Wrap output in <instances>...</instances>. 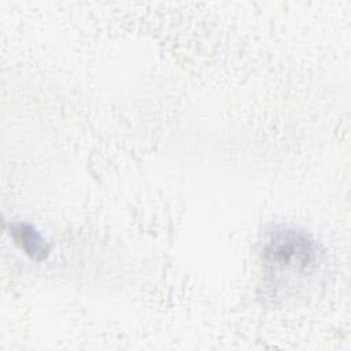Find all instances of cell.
I'll return each instance as SVG.
<instances>
[{"instance_id": "cell-1", "label": "cell", "mask_w": 351, "mask_h": 351, "mask_svg": "<svg viewBox=\"0 0 351 351\" xmlns=\"http://www.w3.org/2000/svg\"><path fill=\"white\" fill-rule=\"evenodd\" d=\"M261 256L270 276L302 277L311 274L319 262L315 240L292 225H273L263 234Z\"/></svg>"}, {"instance_id": "cell-2", "label": "cell", "mask_w": 351, "mask_h": 351, "mask_svg": "<svg viewBox=\"0 0 351 351\" xmlns=\"http://www.w3.org/2000/svg\"><path fill=\"white\" fill-rule=\"evenodd\" d=\"M10 233L19 247L34 259H44L49 254V245L45 239L29 223L14 222L10 225Z\"/></svg>"}]
</instances>
